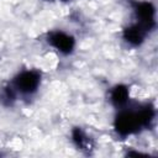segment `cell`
<instances>
[{"instance_id":"6da1fadb","label":"cell","mask_w":158,"mask_h":158,"mask_svg":"<svg viewBox=\"0 0 158 158\" xmlns=\"http://www.w3.org/2000/svg\"><path fill=\"white\" fill-rule=\"evenodd\" d=\"M154 117V110L146 105L137 111H121L115 120V128L120 136H127L147 127Z\"/></svg>"},{"instance_id":"7a4b0ae2","label":"cell","mask_w":158,"mask_h":158,"mask_svg":"<svg viewBox=\"0 0 158 158\" xmlns=\"http://www.w3.org/2000/svg\"><path fill=\"white\" fill-rule=\"evenodd\" d=\"M41 81V74L37 70H23L21 73H19L12 83H11V88L15 91V94L17 95L19 93L22 95H31L33 94Z\"/></svg>"},{"instance_id":"3957f363","label":"cell","mask_w":158,"mask_h":158,"mask_svg":"<svg viewBox=\"0 0 158 158\" xmlns=\"http://www.w3.org/2000/svg\"><path fill=\"white\" fill-rule=\"evenodd\" d=\"M135 12L137 15V22L135 23L146 33L154 25V9L149 2H137L135 5Z\"/></svg>"},{"instance_id":"277c9868","label":"cell","mask_w":158,"mask_h":158,"mask_svg":"<svg viewBox=\"0 0 158 158\" xmlns=\"http://www.w3.org/2000/svg\"><path fill=\"white\" fill-rule=\"evenodd\" d=\"M47 41L51 46H53L59 52L68 54L74 48V38L62 31H53L49 32L47 36Z\"/></svg>"},{"instance_id":"5b68a950","label":"cell","mask_w":158,"mask_h":158,"mask_svg":"<svg viewBox=\"0 0 158 158\" xmlns=\"http://www.w3.org/2000/svg\"><path fill=\"white\" fill-rule=\"evenodd\" d=\"M146 32L143 30H141L138 26H136L135 23L130 27H127L123 31V38L132 46H138L143 42L144 37H146Z\"/></svg>"},{"instance_id":"8992f818","label":"cell","mask_w":158,"mask_h":158,"mask_svg":"<svg viewBox=\"0 0 158 158\" xmlns=\"http://www.w3.org/2000/svg\"><path fill=\"white\" fill-rule=\"evenodd\" d=\"M111 101L116 107H122L128 101V90L123 85H117L111 90Z\"/></svg>"},{"instance_id":"52a82bcc","label":"cell","mask_w":158,"mask_h":158,"mask_svg":"<svg viewBox=\"0 0 158 158\" xmlns=\"http://www.w3.org/2000/svg\"><path fill=\"white\" fill-rule=\"evenodd\" d=\"M73 141L80 149H89L91 147L90 139L85 136V133L80 128H75L73 131Z\"/></svg>"}]
</instances>
